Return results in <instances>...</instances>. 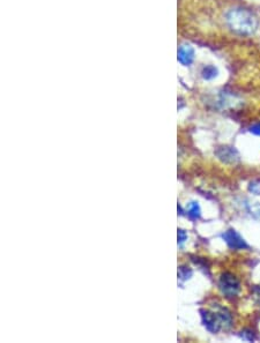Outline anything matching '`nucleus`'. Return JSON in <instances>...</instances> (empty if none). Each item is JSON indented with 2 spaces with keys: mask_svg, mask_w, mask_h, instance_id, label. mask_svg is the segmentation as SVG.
Listing matches in <instances>:
<instances>
[{
  "mask_svg": "<svg viewBox=\"0 0 260 343\" xmlns=\"http://www.w3.org/2000/svg\"><path fill=\"white\" fill-rule=\"evenodd\" d=\"M250 132L255 134V135H259V137H260V123L255 124V125H253V126H251Z\"/></svg>",
  "mask_w": 260,
  "mask_h": 343,
  "instance_id": "ddd939ff",
  "label": "nucleus"
},
{
  "mask_svg": "<svg viewBox=\"0 0 260 343\" xmlns=\"http://www.w3.org/2000/svg\"><path fill=\"white\" fill-rule=\"evenodd\" d=\"M189 216L193 220H197L200 217V207L197 202H192L189 209Z\"/></svg>",
  "mask_w": 260,
  "mask_h": 343,
  "instance_id": "6e6552de",
  "label": "nucleus"
},
{
  "mask_svg": "<svg viewBox=\"0 0 260 343\" xmlns=\"http://www.w3.org/2000/svg\"><path fill=\"white\" fill-rule=\"evenodd\" d=\"M178 62L184 66H190L194 61V50L190 45L179 46L177 53Z\"/></svg>",
  "mask_w": 260,
  "mask_h": 343,
  "instance_id": "423d86ee",
  "label": "nucleus"
},
{
  "mask_svg": "<svg viewBox=\"0 0 260 343\" xmlns=\"http://www.w3.org/2000/svg\"><path fill=\"white\" fill-rule=\"evenodd\" d=\"M219 288L221 293L228 298H233L237 296L239 290H241V283L238 278L231 273H223L220 276L219 280Z\"/></svg>",
  "mask_w": 260,
  "mask_h": 343,
  "instance_id": "7ed1b4c3",
  "label": "nucleus"
},
{
  "mask_svg": "<svg viewBox=\"0 0 260 343\" xmlns=\"http://www.w3.org/2000/svg\"><path fill=\"white\" fill-rule=\"evenodd\" d=\"M252 293H253V298L257 304L260 306V287H254L253 290H252Z\"/></svg>",
  "mask_w": 260,
  "mask_h": 343,
  "instance_id": "9b49d317",
  "label": "nucleus"
},
{
  "mask_svg": "<svg viewBox=\"0 0 260 343\" xmlns=\"http://www.w3.org/2000/svg\"><path fill=\"white\" fill-rule=\"evenodd\" d=\"M219 70L214 65H207L201 71V77L203 80H213L218 77Z\"/></svg>",
  "mask_w": 260,
  "mask_h": 343,
  "instance_id": "0eeeda50",
  "label": "nucleus"
},
{
  "mask_svg": "<svg viewBox=\"0 0 260 343\" xmlns=\"http://www.w3.org/2000/svg\"><path fill=\"white\" fill-rule=\"evenodd\" d=\"M202 322L206 328L212 333H218L220 329H228L233 324L231 313L226 308L217 306L215 311H200Z\"/></svg>",
  "mask_w": 260,
  "mask_h": 343,
  "instance_id": "f03ea898",
  "label": "nucleus"
},
{
  "mask_svg": "<svg viewBox=\"0 0 260 343\" xmlns=\"http://www.w3.org/2000/svg\"><path fill=\"white\" fill-rule=\"evenodd\" d=\"M186 239H187V235H186L185 231L179 229L178 230V243H179V245H182L183 243L186 241Z\"/></svg>",
  "mask_w": 260,
  "mask_h": 343,
  "instance_id": "9d476101",
  "label": "nucleus"
},
{
  "mask_svg": "<svg viewBox=\"0 0 260 343\" xmlns=\"http://www.w3.org/2000/svg\"><path fill=\"white\" fill-rule=\"evenodd\" d=\"M218 157L226 163H236L239 159L237 150L233 147H221L217 150Z\"/></svg>",
  "mask_w": 260,
  "mask_h": 343,
  "instance_id": "39448f33",
  "label": "nucleus"
},
{
  "mask_svg": "<svg viewBox=\"0 0 260 343\" xmlns=\"http://www.w3.org/2000/svg\"><path fill=\"white\" fill-rule=\"evenodd\" d=\"M222 238L225 239V242L227 243L228 246L233 250L249 249V245L246 244V242L244 241V238L234 229L227 230L226 233L222 235Z\"/></svg>",
  "mask_w": 260,
  "mask_h": 343,
  "instance_id": "20e7f679",
  "label": "nucleus"
},
{
  "mask_svg": "<svg viewBox=\"0 0 260 343\" xmlns=\"http://www.w3.org/2000/svg\"><path fill=\"white\" fill-rule=\"evenodd\" d=\"M241 336L244 338V340H247V341L254 340L253 334H252V332H247V330H244V332H242Z\"/></svg>",
  "mask_w": 260,
  "mask_h": 343,
  "instance_id": "f8f14e48",
  "label": "nucleus"
},
{
  "mask_svg": "<svg viewBox=\"0 0 260 343\" xmlns=\"http://www.w3.org/2000/svg\"><path fill=\"white\" fill-rule=\"evenodd\" d=\"M226 23L231 31L241 36H251L257 31L258 20L251 11L234 7L226 13Z\"/></svg>",
  "mask_w": 260,
  "mask_h": 343,
  "instance_id": "f257e3e1",
  "label": "nucleus"
},
{
  "mask_svg": "<svg viewBox=\"0 0 260 343\" xmlns=\"http://www.w3.org/2000/svg\"><path fill=\"white\" fill-rule=\"evenodd\" d=\"M191 275H192V270L189 268V267H185V266L179 267L178 277L181 278V280H187V278L191 277Z\"/></svg>",
  "mask_w": 260,
  "mask_h": 343,
  "instance_id": "1a4fd4ad",
  "label": "nucleus"
}]
</instances>
